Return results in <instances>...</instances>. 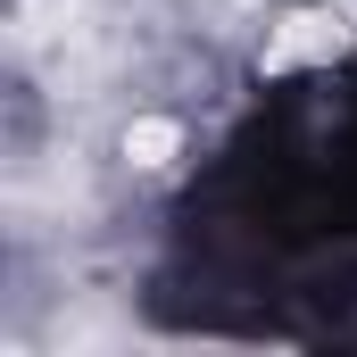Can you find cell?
I'll use <instances>...</instances> for the list:
<instances>
[{
	"instance_id": "cell-2",
	"label": "cell",
	"mask_w": 357,
	"mask_h": 357,
	"mask_svg": "<svg viewBox=\"0 0 357 357\" xmlns=\"http://www.w3.org/2000/svg\"><path fill=\"white\" fill-rule=\"evenodd\" d=\"M125 150H142V167H158V158L175 150V125H133V133H125Z\"/></svg>"
},
{
	"instance_id": "cell-1",
	"label": "cell",
	"mask_w": 357,
	"mask_h": 357,
	"mask_svg": "<svg viewBox=\"0 0 357 357\" xmlns=\"http://www.w3.org/2000/svg\"><path fill=\"white\" fill-rule=\"evenodd\" d=\"M349 42H357V8H299L266 42V67H307V59H333Z\"/></svg>"
}]
</instances>
